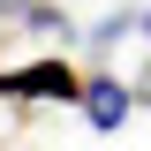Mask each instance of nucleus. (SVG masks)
<instances>
[{
    "label": "nucleus",
    "mask_w": 151,
    "mask_h": 151,
    "mask_svg": "<svg viewBox=\"0 0 151 151\" xmlns=\"http://www.w3.org/2000/svg\"><path fill=\"white\" fill-rule=\"evenodd\" d=\"M129 106H136L129 83H113V76H91V83H83V113H91V129H121Z\"/></svg>",
    "instance_id": "2"
},
{
    "label": "nucleus",
    "mask_w": 151,
    "mask_h": 151,
    "mask_svg": "<svg viewBox=\"0 0 151 151\" xmlns=\"http://www.w3.org/2000/svg\"><path fill=\"white\" fill-rule=\"evenodd\" d=\"M129 91H136V106H151V68H144V76H136Z\"/></svg>",
    "instance_id": "3"
},
{
    "label": "nucleus",
    "mask_w": 151,
    "mask_h": 151,
    "mask_svg": "<svg viewBox=\"0 0 151 151\" xmlns=\"http://www.w3.org/2000/svg\"><path fill=\"white\" fill-rule=\"evenodd\" d=\"M0 98H60L83 106V76L68 60H30V68H0Z\"/></svg>",
    "instance_id": "1"
}]
</instances>
